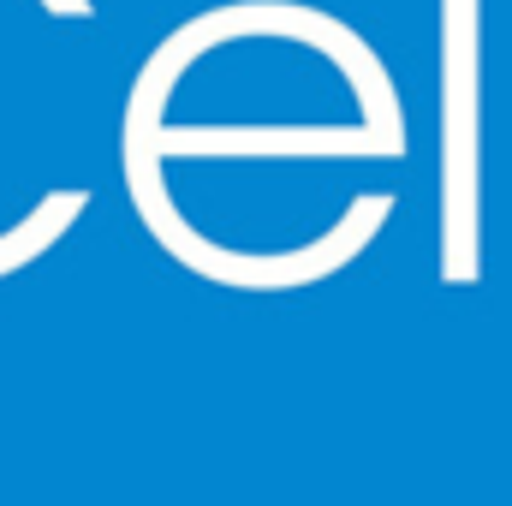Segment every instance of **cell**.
I'll list each match as a JSON object with an SVG mask.
<instances>
[]
</instances>
